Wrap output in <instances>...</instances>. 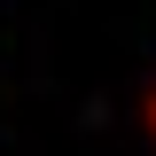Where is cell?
<instances>
[{
	"label": "cell",
	"instance_id": "cell-1",
	"mask_svg": "<svg viewBox=\"0 0 156 156\" xmlns=\"http://www.w3.org/2000/svg\"><path fill=\"white\" fill-rule=\"evenodd\" d=\"M148 133H156V94H148Z\"/></svg>",
	"mask_w": 156,
	"mask_h": 156
}]
</instances>
